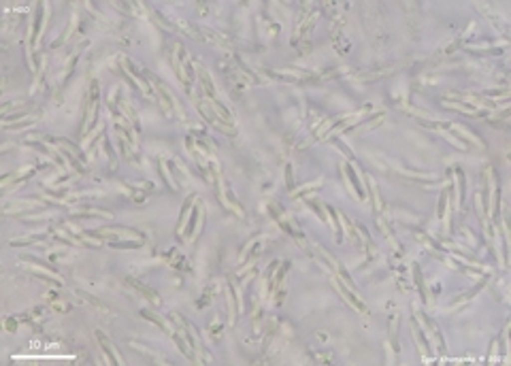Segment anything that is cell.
<instances>
[{
    "instance_id": "ba28073f",
    "label": "cell",
    "mask_w": 511,
    "mask_h": 366,
    "mask_svg": "<svg viewBox=\"0 0 511 366\" xmlns=\"http://www.w3.org/2000/svg\"><path fill=\"white\" fill-rule=\"evenodd\" d=\"M28 270H30V273H36V275L45 277V279H53L55 283H62V277H60L58 273H55V270L45 268V266H41V264H36V262H32V264H28Z\"/></svg>"
},
{
    "instance_id": "5b68a950",
    "label": "cell",
    "mask_w": 511,
    "mask_h": 366,
    "mask_svg": "<svg viewBox=\"0 0 511 366\" xmlns=\"http://www.w3.org/2000/svg\"><path fill=\"white\" fill-rule=\"evenodd\" d=\"M117 60H119V62H122V68L126 70V75H128V77H130V79H132V83H134V85H139V87H141V90H143V92H145V94H147V96H149V98H154V94H151V90H149V85H147V81H145V79H143V77H141V75L137 73V66H134V64H132V62H130V60H128V58H126V55H119V58H117Z\"/></svg>"
},
{
    "instance_id": "e0dca14e",
    "label": "cell",
    "mask_w": 511,
    "mask_h": 366,
    "mask_svg": "<svg viewBox=\"0 0 511 366\" xmlns=\"http://www.w3.org/2000/svg\"><path fill=\"white\" fill-rule=\"evenodd\" d=\"M77 294H79V296H81L83 300H90V305H94V307H98V309H105V305H100V302H98V300H96L94 296H90V294H85V292H77Z\"/></svg>"
},
{
    "instance_id": "2e32d148",
    "label": "cell",
    "mask_w": 511,
    "mask_h": 366,
    "mask_svg": "<svg viewBox=\"0 0 511 366\" xmlns=\"http://www.w3.org/2000/svg\"><path fill=\"white\" fill-rule=\"evenodd\" d=\"M396 328H398V317H392V324H390V341H392V347H394V349H398Z\"/></svg>"
},
{
    "instance_id": "8fae6325",
    "label": "cell",
    "mask_w": 511,
    "mask_h": 366,
    "mask_svg": "<svg viewBox=\"0 0 511 366\" xmlns=\"http://www.w3.org/2000/svg\"><path fill=\"white\" fill-rule=\"evenodd\" d=\"M194 204H196V198H194V196L188 198V202L183 204V209H181V217H179V226H177V234H181L183 230H186V224L190 221V217H188V215H190V209H192Z\"/></svg>"
},
{
    "instance_id": "8992f818",
    "label": "cell",
    "mask_w": 511,
    "mask_h": 366,
    "mask_svg": "<svg viewBox=\"0 0 511 366\" xmlns=\"http://www.w3.org/2000/svg\"><path fill=\"white\" fill-rule=\"evenodd\" d=\"M96 341H98L102 354H105V362H107V364H122V362H124L122 356L117 354V349L109 343L107 337H105V334H102L100 330H96Z\"/></svg>"
},
{
    "instance_id": "4fadbf2b",
    "label": "cell",
    "mask_w": 511,
    "mask_h": 366,
    "mask_svg": "<svg viewBox=\"0 0 511 366\" xmlns=\"http://www.w3.org/2000/svg\"><path fill=\"white\" fill-rule=\"evenodd\" d=\"M119 115H126L128 119H130V124H132V126H137V130H139V117L134 115L132 107L128 105V102H124V100H119Z\"/></svg>"
},
{
    "instance_id": "ac0fdd59",
    "label": "cell",
    "mask_w": 511,
    "mask_h": 366,
    "mask_svg": "<svg viewBox=\"0 0 511 366\" xmlns=\"http://www.w3.org/2000/svg\"><path fill=\"white\" fill-rule=\"evenodd\" d=\"M317 185H319V181H313V183H309V185H302V187H300V189H296V192H294L292 196H294V198H298L300 194H305V192H309L311 187H317Z\"/></svg>"
},
{
    "instance_id": "30bf717a",
    "label": "cell",
    "mask_w": 511,
    "mask_h": 366,
    "mask_svg": "<svg viewBox=\"0 0 511 366\" xmlns=\"http://www.w3.org/2000/svg\"><path fill=\"white\" fill-rule=\"evenodd\" d=\"M126 283H130V288H132L134 292H139V294H141V296H145V298H149V300H151V302H154V305H156V307L160 305V298H158V296H156V294H154V292H151V290H147V288H145V285H141L139 281H134V279H126Z\"/></svg>"
},
{
    "instance_id": "5bb4252c",
    "label": "cell",
    "mask_w": 511,
    "mask_h": 366,
    "mask_svg": "<svg viewBox=\"0 0 511 366\" xmlns=\"http://www.w3.org/2000/svg\"><path fill=\"white\" fill-rule=\"evenodd\" d=\"M143 315H145V317H149V320L154 322V324H158V326H160V328H162L164 332H175V330H173V326H171L169 322H164V320H162V317H160V315L151 313V311H143Z\"/></svg>"
},
{
    "instance_id": "d6986e66",
    "label": "cell",
    "mask_w": 511,
    "mask_h": 366,
    "mask_svg": "<svg viewBox=\"0 0 511 366\" xmlns=\"http://www.w3.org/2000/svg\"><path fill=\"white\" fill-rule=\"evenodd\" d=\"M130 345H132L134 349H141V352H145V356H149V358H156V360H160V358H158V354H156V352H151V349H147V347H143L141 343H130Z\"/></svg>"
},
{
    "instance_id": "6da1fadb",
    "label": "cell",
    "mask_w": 511,
    "mask_h": 366,
    "mask_svg": "<svg viewBox=\"0 0 511 366\" xmlns=\"http://www.w3.org/2000/svg\"><path fill=\"white\" fill-rule=\"evenodd\" d=\"M96 236L100 238H115V243H137V245H143L145 243V236L143 232L134 228H126V226H119V228H100L94 232Z\"/></svg>"
},
{
    "instance_id": "9a60e30c",
    "label": "cell",
    "mask_w": 511,
    "mask_h": 366,
    "mask_svg": "<svg viewBox=\"0 0 511 366\" xmlns=\"http://www.w3.org/2000/svg\"><path fill=\"white\" fill-rule=\"evenodd\" d=\"M79 213H83V215H100L105 219H113V213H111V211H102V209H87V206H83V209H79Z\"/></svg>"
},
{
    "instance_id": "3957f363",
    "label": "cell",
    "mask_w": 511,
    "mask_h": 366,
    "mask_svg": "<svg viewBox=\"0 0 511 366\" xmlns=\"http://www.w3.org/2000/svg\"><path fill=\"white\" fill-rule=\"evenodd\" d=\"M188 64H190V60H188V53H186V49H183V45H175V51H173V68H175V73L179 75V79L183 81V85H186L188 90H192V77L188 75Z\"/></svg>"
},
{
    "instance_id": "52a82bcc",
    "label": "cell",
    "mask_w": 511,
    "mask_h": 366,
    "mask_svg": "<svg viewBox=\"0 0 511 366\" xmlns=\"http://www.w3.org/2000/svg\"><path fill=\"white\" fill-rule=\"evenodd\" d=\"M332 283H334V288H337V290H339V292L343 294V296H345V300L349 302V305H351V307H354V309H356V311H360V313H366V307H364V302H362V298H360V296H356V294H354V292H351V290H345V283H343V281L339 279V277H337V279H332Z\"/></svg>"
},
{
    "instance_id": "7c38bea8",
    "label": "cell",
    "mask_w": 511,
    "mask_h": 366,
    "mask_svg": "<svg viewBox=\"0 0 511 366\" xmlns=\"http://www.w3.org/2000/svg\"><path fill=\"white\" fill-rule=\"evenodd\" d=\"M450 128H454V130H458V134H462V137H467V139H469L471 143H475V145H479V147H482V149L486 147V143H484L482 139H479V137H477V134H473V132H471L469 128H465V126H460V124H450Z\"/></svg>"
},
{
    "instance_id": "7a4b0ae2",
    "label": "cell",
    "mask_w": 511,
    "mask_h": 366,
    "mask_svg": "<svg viewBox=\"0 0 511 366\" xmlns=\"http://www.w3.org/2000/svg\"><path fill=\"white\" fill-rule=\"evenodd\" d=\"M268 206H270V211H275V213H277V217H275V219L279 221V226H281V228L285 230V232H290V236H292L298 245H302V247H305L307 243H305V238H302V232L298 230V226L294 224V219H292L290 215H287V213L281 209V206H277L275 202H270Z\"/></svg>"
},
{
    "instance_id": "9c48e42d",
    "label": "cell",
    "mask_w": 511,
    "mask_h": 366,
    "mask_svg": "<svg viewBox=\"0 0 511 366\" xmlns=\"http://www.w3.org/2000/svg\"><path fill=\"white\" fill-rule=\"evenodd\" d=\"M287 262H283V264H279V268L275 270L273 275H270V294H275L279 288H281V281H283V275H285V270H287Z\"/></svg>"
},
{
    "instance_id": "277c9868",
    "label": "cell",
    "mask_w": 511,
    "mask_h": 366,
    "mask_svg": "<svg viewBox=\"0 0 511 366\" xmlns=\"http://www.w3.org/2000/svg\"><path fill=\"white\" fill-rule=\"evenodd\" d=\"M96 111H98V83H92V87H90V96H87V107H85V119H83V137L87 132H90V128L94 126V122H96Z\"/></svg>"
}]
</instances>
